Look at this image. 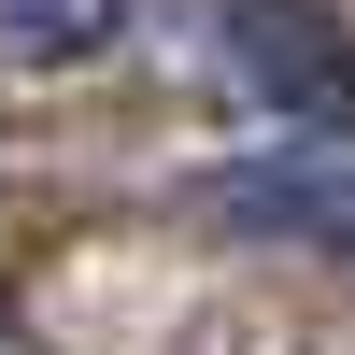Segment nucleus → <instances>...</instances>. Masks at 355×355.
I'll return each mask as SVG.
<instances>
[{"instance_id": "1", "label": "nucleus", "mask_w": 355, "mask_h": 355, "mask_svg": "<svg viewBox=\"0 0 355 355\" xmlns=\"http://www.w3.org/2000/svg\"><path fill=\"white\" fill-rule=\"evenodd\" d=\"M199 57H214V85L256 114V128H284V142H355V43H341L327 15H214Z\"/></svg>"}, {"instance_id": "2", "label": "nucleus", "mask_w": 355, "mask_h": 355, "mask_svg": "<svg viewBox=\"0 0 355 355\" xmlns=\"http://www.w3.org/2000/svg\"><path fill=\"white\" fill-rule=\"evenodd\" d=\"M214 227H242V242H313L355 270V142H270V157L214 171Z\"/></svg>"}, {"instance_id": "3", "label": "nucleus", "mask_w": 355, "mask_h": 355, "mask_svg": "<svg viewBox=\"0 0 355 355\" xmlns=\"http://www.w3.org/2000/svg\"><path fill=\"white\" fill-rule=\"evenodd\" d=\"M114 15H0V57H100Z\"/></svg>"}, {"instance_id": "4", "label": "nucleus", "mask_w": 355, "mask_h": 355, "mask_svg": "<svg viewBox=\"0 0 355 355\" xmlns=\"http://www.w3.org/2000/svg\"><path fill=\"white\" fill-rule=\"evenodd\" d=\"M0 355H43V327H28V313H15V299H0Z\"/></svg>"}]
</instances>
